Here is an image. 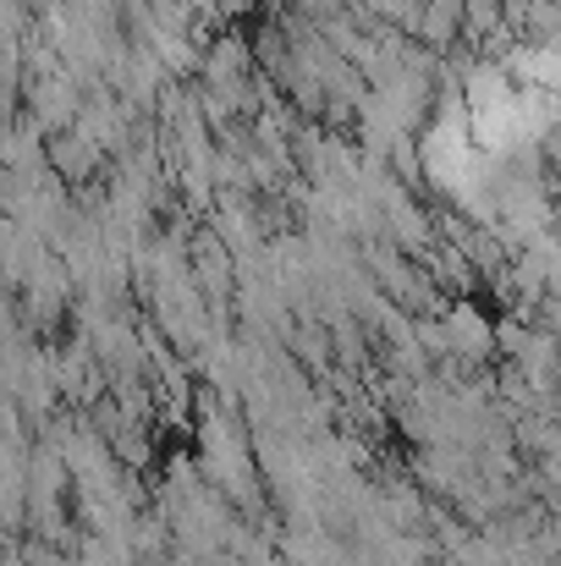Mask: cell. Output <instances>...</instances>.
Wrapping results in <instances>:
<instances>
[{"mask_svg":"<svg viewBox=\"0 0 561 566\" xmlns=\"http://www.w3.org/2000/svg\"><path fill=\"white\" fill-rule=\"evenodd\" d=\"M94 144L77 133V127H66V133H50V160H55V171L61 177H83V171H94Z\"/></svg>","mask_w":561,"mask_h":566,"instance_id":"1","label":"cell"}]
</instances>
